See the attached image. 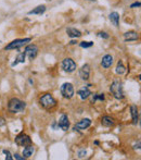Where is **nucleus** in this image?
<instances>
[{"instance_id":"obj_1","label":"nucleus","mask_w":141,"mask_h":160,"mask_svg":"<svg viewBox=\"0 0 141 160\" xmlns=\"http://www.w3.org/2000/svg\"><path fill=\"white\" fill-rule=\"evenodd\" d=\"M26 108V103L22 100L17 99V98H12L10 99L8 103V110L12 113H17V112L24 111Z\"/></svg>"},{"instance_id":"obj_2","label":"nucleus","mask_w":141,"mask_h":160,"mask_svg":"<svg viewBox=\"0 0 141 160\" xmlns=\"http://www.w3.org/2000/svg\"><path fill=\"white\" fill-rule=\"evenodd\" d=\"M110 91L116 99H122L124 98V93H123V86L119 81H114L110 86Z\"/></svg>"},{"instance_id":"obj_3","label":"nucleus","mask_w":141,"mask_h":160,"mask_svg":"<svg viewBox=\"0 0 141 160\" xmlns=\"http://www.w3.org/2000/svg\"><path fill=\"white\" fill-rule=\"evenodd\" d=\"M39 103L45 109H51V108H53V107H56V100L54 99L53 96L51 94H45L40 97Z\"/></svg>"},{"instance_id":"obj_4","label":"nucleus","mask_w":141,"mask_h":160,"mask_svg":"<svg viewBox=\"0 0 141 160\" xmlns=\"http://www.w3.org/2000/svg\"><path fill=\"white\" fill-rule=\"evenodd\" d=\"M61 94L64 98H68V99H70V98L74 96V87L70 83H64L62 86H61Z\"/></svg>"},{"instance_id":"obj_5","label":"nucleus","mask_w":141,"mask_h":160,"mask_svg":"<svg viewBox=\"0 0 141 160\" xmlns=\"http://www.w3.org/2000/svg\"><path fill=\"white\" fill-rule=\"evenodd\" d=\"M31 38H23V39H15L13 40L12 43H10L8 46L6 47V50H12V49H19L21 48L22 46H24L25 44L29 43L31 42Z\"/></svg>"},{"instance_id":"obj_6","label":"nucleus","mask_w":141,"mask_h":160,"mask_svg":"<svg viewBox=\"0 0 141 160\" xmlns=\"http://www.w3.org/2000/svg\"><path fill=\"white\" fill-rule=\"evenodd\" d=\"M62 69L65 72H68V73L74 72L76 70V63L70 58H65L64 60L62 61Z\"/></svg>"},{"instance_id":"obj_7","label":"nucleus","mask_w":141,"mask_h":160,"mask_svg":"<svg viewBox=\"0 0 141 160\" xmlns=\"http://www.w3.org/2000/svg\"><path fill=\"white\" fill-rule=\"evenodd\" d=\"M15 143L19 146H24V147H25V146H27V145H31L32 140L28 135L22 133V134L17 135V136L15 137Z\"/></svg>"},{"instance_id":"obj_8","label":"nucleus","mask_w":141,"mask_h":160,"mask_svg":"<svg viewBox=\"0 0 141 160\" xmlns=\"http://www.w3.org/2000/svg\"><path fill=\"white\" fill-rule=\"evenodd\" d=\"M25 54L31 60H33V59H35V58L37 57V54H38V47H37L36 45H28L26 46L25 48Z\"/></svg>"},{"instance_id":"obj_9","label":"nucleus","mask_w":141,"mask_h":160,"mask_svg":"<svg viewBox=\"0 0 141 160\" xmlns=\"http://www.w3.org/2000/svg\"><path fill=\"white\" fill-rule=\"evenodd\" d=\"M59 128L63 131H68L70 128V121L66 114H62L59 120Z\"/></svg>"},{"instance_id":"obj_10","label":"nucleus","mask_w":141,"mask_h":160,"mask_svg":"<svg viewBox=\"0 0 141 160\" xmlns=\"http://www.w3.org/2000/svg\"><path fill=\"white\" fill-rule=\"evenodd\" d=\"M90 124H91L90 119H82V120H80L78 123L75 124L74 129L78 130V131H82V130H85V129H87V128H89Z\"/></svg>"},{"instance_id":"obj_11","label":"nucleus","mask_w":141,"mask_h":160,"mask_svg":"<svg viewBox=\"0 0 141 160\" xmlns=\"http://www.w3.org/2000/svg\"><path fill=\"white\" fill-rule=\"evenodd\" d=\"M89 75H90V66L89 64H84L79 70V76L82 77V80L87 81L89 78Z\"/></svg>"},{"instance_id":"obj_12","label":"nucleus","mask_w":141,"mask_h":160,"mask_svg":"<svg viewBox=\"0 0 141 160\" xmlns=\"http://www.w3.org/2000/svg\"><path fill=\"white\" fill-rule=\"evenodd\" d=\"M124 38L126 42H133V40H137L139 38V35L137 32L135 31H129L124 34Z\"/></svg>"},{"instance_id":"obj_13","label":"nucleus","mask_w":141,"mask_h":160,"mask_svg":"<svg viewBox=\"0 0 141 160\" xmlns=\"http://www.w3.org/2000/svg\"><path fill=\"white\" fill-rule=\"evenodd\" d=\"M112 64H113V57L111 56V54H106V56H104V57L102 58L101 66L104 69L110 68Z\"/></svg>"},{"instance_id":"obj_14","label":"nucleus","mask_w":141,"mask_h":160,"mask_svg":"<svg viewBox=\"0 0 141 160\" xmlns=\"http://www.w3.org/2000/svg\"><path fill=\"white\" fill-rule=\"evenodd\" d=\"M66 33H68V36L72 38H78L82 36V32L76 29H73V27H70V29H66Z\"/></svg>"},{"instance_id":"obj_15","label":"nucleus","mask_w":141,"mask_h":160,"mask_svg":"<svg viewBox=\"0 0 141 160\" xmlns=\"http://www.w3.org/2000/svg\"><path fill=\"white\" fill-rule=\"evenodd\" d=\"M130 111H131V118H133V123L134 124H137L139 121V111L138 108L136 106H131L130 107Z\"/></svg>"},{"instance_id":"obj_16","label":"nucleus","mask_w":141,"mask_h":160,"mask_svg":"<svg viewBox=\"0 0 141 160\" xmlns=\"http://www.w3.org/2000/svg\"><path fill=\"white\" fill-rule=\"evenodd\" d=\"M101 124L103 126H106V128H111V126L114 125V120L109 115H104L101 119Z\"/></svg>"},{"instance_id":"obj_17","label":"nucleus","mask_w":141,"mask_h":160,"mask_svg":"<svg viewBox=\"0 0 141 160\" xmlns=\"http://www.w3.org/2000/svg\"><path fill=\"white\" fill-rule=\"evenodd\" d=\"M78 95L82 99H87V98L91 95V91H89L88 87H82V88H80L78 91Z\"/></svg>"},{"instance_id":"obj_18","label":"nucleus","mask_w":141,"mask_h":160,"mask_svg":"<svg viewBox=\"0 0 141 160\" xmlns=\"http://www.w3.org/2000/svg\"><path fill=\"white\" fill-rule=\"evenodd\" d=\"M109 17H110V21L112 22V24L114 26L119 25V14L117 13V12H112Z\"/></svg>"},{"instance_id":"obj_19","label":"nucleus","mask_w":141,"mask_h":160,"mask_svg":"<svg viewBox=\"0 0 141 160\" xmlns=\"http://www.w3.org/2000/svg\"><path fill=\"white\" fill-rule=\"evenodd\" d=\"M33 152H34V147L31 145H27L25 146V148L23 149V157L24 158H29L33 155Z\"/></svg>"},{"instance_id":"obj_20","label":"nucleus","mask_w":141,"mask_h":160,"mask_svg":"<svg viewBox=\"0 0 141 160\" xmlns=\"http://www.w3.org/2000/svg\"><path fill=\"white\" fill-rule=\"evenodd\" d=\"M45 11H46V6L42 5V6H38L35 9H33V10H31V11L28 12V14H42Z\"/></svg>"},{"instance_id":"obj_21","label":"nucleus","mask_w":141,"mask_h":160,"mask_svg":"<svg viewBox=\"0 0 141 160\" xmlns=\"http://www.w3.org/2000/svg\"><path fill=\"white\" fill-rule=\"evenodd\" d=\"M25 57H26L25 52H21V54L16 57V60L12 63V66H15L17 63H23L24 61H25Z\"/></svg>"},{"instance_id":"obj_22","label":"nucleus","mask_w":141,"mask_h":160,"mask_svg":"<svg viewBox=\"0 0 141 160\" xmlns=\"http://www.w3.org/2000/svg\"><path fill=\"white\" fill-rule=\"evenodd\" d=\"M115 71H116V73H117V74H119V75L124 74L125 72H126V68L124 66V64H123V62H122V61H118Z\"/></svg>"},{"instance_id":"obj_23","label":"nucleus","mask_w":141,"mask_h":160,"mask_svg":"<svg viewBox=\"0 0 141 160\" xmlns=\"http://www.w3.org/2000/svg\"><path fill=\"white\" fill-rule=\"evenodd\" d=\"M79 45H80V47H82V48H88V47H91V46L93 45V43L92 42H82Z\"/></svg>"},{"instance_id":"obj_24","label":"nucleus","mask_w":141,"mask_h":160,"mask_svg":"<svg viewBox=\"0 0 141 160\" xmlns=\"http://www.w3.org/2000/svg\"><path fill=\"white\" fill-rule=\"evenodd\" d=\"M96 100H104V95L103 94H96L93 96V101Z\"/></svg>"},{"instance_id":"obj_25","label":"nucleus","mask_w":141,"mask_h":160,"mask_svg":"<svg viewBox=\"0 0 141 160\" xmlns=\"http://www.w3.org/2000/svg\"><path fill=\"white\" fill-rule=\"evenodd\" d=\"M3 154L6 155V160H12L13 159V157L11 156V154H10L9 150H6V149H4V150H3Z\"/></svg>"},{"instance_id":"obj_26","label":"nucleus","mask_w":141,"mask_h":160,"mask_svg":"<svg viewBox=\"0 0 141 160\" xmlns=\"http://www.w3.org/2000/svg\"><path fill=\"white\" fill-rule=\"evenodd\" d=\"M99 36H100V37H103V38H105V39H106V38H109V35L106 34V33H105V32H100V33H99Z\"/></svg>"},{"instance_id":"obj_27","label":"nucleus","mask_w":141,"mask_h":160,"mask_svg":"<svg viewBox=\"0 0 141 160\" xmlns=\"http://www.w3.org/2000/svg\"><path fill=\"white\" fill-rule=\"evenodd\" d=\"M14 159H17V160H24V159H25V158H24V157H22V156H20V155H19V154H15V155H14Z\"/></svg>"},{"instance_id":"obj_28","label":"nucleus","mask_w":141,"mask_h":160,"mask_svg":"<svg viewBox=\"0 0 141 160\" xmlns=\"http://www.w3.org/2000/svg\"><path fill=\"white\" fill-rule=\"evenodd\" d=\"M86 155V150H82V152H79V154H78V157L79 158H82Z\"/></svg>"},{"instance_id":"obj_29","label":"nucleus","mask_w":141,"mask_h":160,"mask_svg":"<svg viewBox=\"0 0 141 160\" xmlns=\"http://www.w3.org/2000/svg\"><path fill=\"white\" fill-rule=\"evenodd\" d=\"M4 123H6V121H4V119H3V118H1V117H0V126L4 125Z\"/></svg>"},{"instance_id":"obj_30","label":"nucleus","mask_w":141,"mask_h":160,"mask_svg":"<svg viewBox=\"0 0 141 160\" xmlns=\"http://www.w3.org/2000/svg\"><path fill=\"white\" fill-rule=\"evenodd\" d=\"M140 6H141L140 2H136V3H134V5H131L130 8H136V7H140Z\"/></svg>"},{"instance_id":"obj_31","label":"nucleus","mask_w":141,"mask_h":160,"mask_svg":"<svg viewBox=\"0 0 141 160\" xmlns=\"http://www.w3.org/2000/svg\"><path fill=\"white\" fill-rule=\"evenodd\" d=\"M135 148H137V149H140V142H139L138 144H137V145L135 146Z\"/></svg>"},{"instance_id":"obj_32","label":"nucleus","mask_w":141,"mask_h":160,"mask_svg":"<svg viewBox=\"0 0 141 160\" xmlns=\"http://www.w3.org/2000/svg\"><path fill=\"white\" fill-rule=\"evenodd\" d=\"M90 1H96V0H90Z\"/></svg>"}]
</instances>
